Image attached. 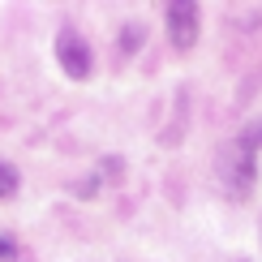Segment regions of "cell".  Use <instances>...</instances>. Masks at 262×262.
<instances>
[{"mask_svg": "<svg viewBox=\"0 0 262 262\" xmlns=\"http://www.w3.org/2000/svg\"><path fill=\"white\" fill-rule=\"evenodd\" d=\"M220 177H224V185H228V193L245 198V193L254 189V177H258L254 150H245V146H236V142H232V150H228L224 163H220Z\"/></svg>", "mask_w": 262, "mask_h": 262, "instance_id": "obj_1", "label": "cell"}, {"mask_svg": "<svg viewBox=\"0 0 262 262\" xmlns=\"http://www.w3.org/2000/svg\"><path fill=\"white\" fill-rule=\"evenodd\" d=\"M56 60H60V69L69 73L73 82H86V78H91V64H95L86 39L73 35V30H60V35H56Z\"/></svg>", "mask_w": 262, "mask_h": 262, "instance_id": "obj_2", "label": "cell"}, {"mask_svg": "<svg viewBox=\"0 0 262 262\" xmlns=\"http://www.w3.org/2000/svg\"><path fill=\"white\" fill-rule=\"evenodd\" d=\"M198 5L193 0H177V5H168V17H163V26H168V39L177 43L181 52L193 48V39H198Z\"/></svg>", "mask_w": 262, "mask_h": 262, "instance_id": "obj_3", "label": "cell"}, {"mask_svg": "<svg viewBox=\"0 0 262 262\" xmlns=\"http://www.w3.org/2000/svg\"><path fill=\"white\" fill-rule=\"evenodd\" d=\"M236 146H245V150H262V121H254V125H245L241 129V138H236Z\"/></svg>", "mask_w": 262, "mask_h": 262, "instance_id": "obj_4", "label": "cell"}, {"mask_svg": "<svg viewBox=\"0 0 262 262\" xmlns=\"http://www.w3.org/2000/svg\"><path fill=\"white\" fill-rule=\"evenodd\" d=\"M9 193H17V168L0 163V198H9Z\"/></svg>", "mask_w": 262, "mask_h": 262, "instance_id": "obj_5", "label": "cell"}, {"mask_svg": "<svg viewBox=\"0 0 262 262\" xmlns=\"http://www.w3.org/2000/svg\"><path fill=\"white\" fill-rule=\"evenodd\" d=\"M121 48H125V52H138V48H142V26H125V30H121Z\"/></svg>", "mask_w": 262, "mask_h": 262, "instance_id": "obj_6", "label": "cell"}, {"mask_svg": "<svg viewBox=\"0 0 262 262\" xmlns=\"http://www.w3.org/2000/svg\"><path fill=\"white\" fill-rule=\"evenodd\" d=\"M21 254H17V241L9 232H0V262H17Z\"/></svg>", "mask_w": 262, "mask_h": 262, "instance_id": "obj_7", "label": "cell"}]
</instances>
